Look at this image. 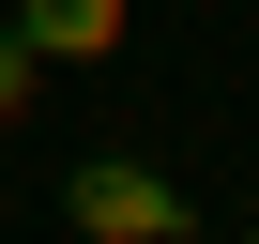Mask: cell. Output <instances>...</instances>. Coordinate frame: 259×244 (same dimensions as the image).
Here are the masks:
<instances>
[{
	"label": "cell",
	"mask_w": 259,
	"mask_h": 244,
	"mask_svg": "<svg viewBox=\"0 0 259 244\" xmlns=\"http://www.w3.org/2000/svg\"><path fill=\"white\" fill-rule=\"evenodd\" d=\"M31 76H46V61H31V31H16V16H0V122H16V107H31Z\"/></svg>",
	"instance_id": "cell-3"
},
{
	"label": "cell",
	"mask_w": 259,
	"mask_h": 244,
	"mask_svg": "<svg viewBox=\"0 0 259 244\" xmlns=\"http://www.w3.org/2000/svg\"><path fill=\"white\" fill-rule=\"evenodd\" d=\"M61 214H76L92 244H183V229H198V198H183L168 168H138V153H76V168H61Z\"/></svg>",
	"instance_id": "cell-1"
},
{
	"label": "cell",
	"mask_w": 259,
	"mask_h": 244,
	"mask_svg": "<svg viewBox=\"0 0 259 244\" xmlns=\"http://www.w3.org/2000/svg\"><path fill=\"white\" fill-rule=\"evenodd\" d=\"M244 244H259V229H244Z\"/></svg>",
	"instance_id": "cell-4"
},
{
	"label": "cell",
	"mask_w": 259,
	"mask_h": 244,
	"mask_svg": "<svg viewBox=\"0 0 259 244\" xmlns=\"http://www.w3.org/2000/svg\"><path fill=\"white\" fill-rule=\"evenodd\" d=\"M16 31H31V61H107L122 0H16Z\"/></svg>",
	"instance_id": "cell-2"
}]
</instances>
